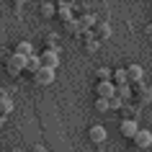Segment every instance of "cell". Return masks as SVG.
Listing matches in <instances>:
<instances>
[{
    "label": "cell",
    "instance_id": "6da1fadb",
    "mask_svg": "<svg viewBox=\"0 0 152 152\" xmlns=\"http://www.w3.org/2000/svg\"><path fill=\"white\" fill-rule=\"evenodd\" d=\"M23 67H26V57H18V54H10L5 59V64H3V70L8 72L10 77H18L23 72Z\"/></svg>",
    "mask_w": 152,
    "mask_h": 152
},
{
    "label": "cell",
    "instance_id": "7a4b0ae2",
    "mask_svg": "<svg viewBox=\"0 0 152 152\" xmlns=\"http://www.w3.org/2000/svg\"><path fill=\"white\" fill-rule=\"evenodd\" d=\"M96 96H98V98H103V101H111V98L116 96V85H113L111 80L96 83Z\"/></svg>",
    "mask_w": 152,
    "mask_h": 152
},
{
    "label": "cell",
    "instance_id": "3957f363",
    "mask_svg": "<svg viewBox=\"0 0 152 152\" xmlns=\"http://www.w3.org/2000/svg\"><path fill=\"white\" fill-rule=\"evenodd\" d=\"M88 139L93 144H103L106 139H108V132H106V126H101V124H93V126L88 129Z\"/></svg>",
    "mask_w": 152,
    "mask_h": 152
},
{
    "label": "cell",
    "instance_id": "277c9868",
    "mask_svg": "<svg viewBox=\"0 0 152 152\" xmlns=\"http://www.w3.org/2000/svg\"><path fill=\"white\" fill-rule=\"evenodd\" d=\"M124 70H126V80H129V85L144 83V70H142V64H129V67H124Z\"/></svg>",
    "mask_w": 152,
    "mask_h": 152
},
{
    "label": "cell",
    "instance_id": "5b68a950",
    "mask_svg": "<svg viewBox=\"0 0 152 152\" xmlns=\"http://www.w3.org/2000/svg\"><path fill=\"white\" fill-rule=\"evenodd\" d=\"M39 59H41V67H47V70H57V64H59V54L52 52V49H44L39 54Z\"/></svg>",
    "mask_w": 152,
    "mask_h": 152
},
{
    "label": "cell",
    "instance_id": "8992f818",
    "mask_svg": "<svg viewBox=\"0 0 152 152\" xmlns=\"http://www.w3.org/2000/svg\"><path fill=\"white\" fill-rule=\"evenodd\" d=\"M119 132H121V137H126V139H134V134L139 132V124H137L134 119H121Z\"/></svg>",
    "mask_w": 152,
    "mask_h": 152
},
{
    "label": "cell",
    "instance_id": "52a82bcc",
    "mask_svg": "<svg viewBox=\"0 0 152 152\" xmlns=\"http://www.w3.org/2000/svg\"><path fill=\"white\" fill-rule=\"evenodd\" d=\"M31 77H34V85H41V88H44V85H52V83H54V70L41 67L36 75H31Z\"/></svg>",
    "mask_w": 152,
    "mask_h": 152
},
{
    "label": "cell",
    "instance_id": "ba28073f",
    "mask_svg": "<svg viewBox=\"0 0 152 152\" xmlns=\"http://www.w3.org/2000/svg\"><path fill=\"white\" fill-rule=\"evenodd\" d=\"M54 8H57L54 16L62 18V23H67V21H72V18H75V16H72V3H70V0H62V3H57Z\"/></svg>",
    "mask_w": 152,
    "mask_h": 152
},
{
    "label": "cell",
    "instance_id": "9c48e42d",
    "mask_svg": "<svg viewBox=\"0 0 152 152\" xmlns=\"http://www.w3.org/2000/svg\"><path fill=\"white\" fill-rule=\"evenodd\" d=\"M152 144V132H147V129H139L134 134V147L137 150H147Z\"/></svg>",
    "mask_w": 152,
    "mask_h": 152
},
{
    "label": "cell",
    "instance_id": "30bf717a",
    "mask_svg": "<svg viewBox=\"0 0 152 152\" xmlns=\"http://www.w3.org/2000/svg\"><path fill=\"white\" fill-rule=\"evenodd\" d=\"M39 70H41V59H39V54L26 57V67H23V72H31V75H36Z\"/></svg>",
    "mask_w": 152,
    "mask_h": 152
},
{
    "label": "cell",
    "instance_id": "8fae6325",
    "mask_svg": "<svg viewBox=\"0 0 152 152\" xmlns=\"http://www.w3.org/2000/svg\"><path fill=\"white\" fill-rule=\"evenodd\" d=\"M77 23H80V31H93V26H96L98 21H96V16H93V13H85V16L77 18Z\"/></svg>",
    "mask_w": 152,
    "mask_h": 152
},
{
    "label": "cell",
    "instance_id": "7c38bea8",
    "mask_svg": "<svg viewBox=\"0 0 152 152\" xmlns=\"http://www.w3.org/2000/svg\"><path fill=\"white\" fill-rule=\"evenodd\" d=\"M93 36H96V41L108 39V36H111V26H108V23H96V26H93Z\"/></svg>",
    "mask_w": 152,
    "mask_h": 152
},
{
    "label": "cell",
    "instance_id": "4fadbf2b",
    "mask_svg": "<svg viewBox=\"0 0 152 152\" xmlns=\"http://www.w3.org/2000/svg\"><path fill=\"white\" fill-rule=\"evenodd\" d=\"M13 54H18V57H31V54H36V52H34L31 41H21V44H16Z\"/></svg>",
    "mask_w": 152,
    "mask_h": 152
},
{
    "label": "cell",
    "instance_id": "5bb4252c",
    "mask_svg": "<svg viewBox=\"0 0 152 152\" xmlns=\"http://www.w3.org/2000/svg\"><path fill=\"white\" fill-rule=\"evenodd\" d=\"M134 98L139 103H147L150 101V88H144V83H137L134 85Z\"/></svg>",
    "mask_w": 152,
    "mask_h": 152
},
{
    "label": "cell",
    "instance_id": "9a60e30c",
    "mask_svg": "<svg viewBox=\"0 0 152 152\" xmlns=\"http://www.w3.org/2000/svg\"><path fill=\"white\" fill-rule=\"evenodd\" d=\"M111 83H113V85H129V80H126V70H124V67L113 70V72H111Z\"/></svg>",
    "mask_w": 152,
    "mask_h": 152
},
{
    "label": "cell",
    "instance_id": "2e32d148",
    "mask_svg": "<svg viewBox=\"0 0 152 152\" xmlns=\"http://www.w3.org/2000/svg\"><path fill=\"white\" fill-rule=\"evenodd\" d=\"M116 98H121L126 103L129 98H132V85H116Z\"/></svg>",
    "mask_w": 152,
    "mask_h": 152
},
{
    "label": "cell",
    "instance_id": "e0dca14e",
    "mask_svg": "<svg viewBox=\"0 0 152 152\" xmlns=\"http://www.w3.org/2000/svg\"><path fill=\"white\" fill-rule=\"evenodd\" d=\"M39 13H41V16H44V18H52V16H54V13H57L54 3H41V5H39Z\"/></svg>",
    "mask_w": 152,
    "mask_h": 152
},
{
    "label": "cell",
    "instance_id": "ac0fdd59",
    "mask_svg": "<svg viewBox=\"0 0 152 152\" xmlns=\"http://www.w3.org/2000/svg\"><path fill=\"white\" fill-rule=\"evenodd\" d=\"M10 111H13V101H10L8 96H5V98H0V116H8Z\"/></svg>",
    "mask_w": 152,
    "mask_h": 152
},
{
    "label": "cell",
    "instance_id": "d6986e66",
    "mask_svg": "<svg viewBox=\"0 0 152 152\" xmlns=\"http://www.w3.org/2000/svg\"><path fill=\"white\" fill-rule=\"evenodd\" d=\"M111 72H113V70H108V67H98V70H96V77H98V83L111 80Z\"/></svg>",
    "mask_w": 152,
    "mask_h": 152
},
{
    "label": "cell",
    "instance_id": "ffe728a7",
    "mask_svg": "<svg viewBox=\"0 0 152 152\" xmlns=\"http://www.w3.org/2000/svg\"><path fill=\"white\" fill-rule=\"evenodd\" d=\"M64 31H67V34H83V31H80V23H77V18L67 21V23H64Z\"/></svg>",
    "mask_w": 152,
    "mask_h": 152
},
{
    "label": "cell",
    "instance_id": "44dd1931",
    "mask_svg": "<svg viewBox=\"0 0 152 152\" xmlns=\"http://www.w3.org/2000/svg\"><path fill=\"white\" fill-rule=\"evenodd\" d=\"M121 108H124V101H121V98H116V96H113L111 101H108V111H121Z\"/></svg>",
    "mask_w": 152,
    "mask_h": 152
},
{
    "label": "cell",
    "instance_id": "7402d4cb",
    "mask_svg": "<svg viewBox=\"0 0 152 152\" xmlns=\"http://www.w3.org/2000/svg\"><path fill=\"white\" fill-rule=\"evenodd\" d=\"M93 106H96V111H101V113L108 111V101H103V98H96V103H93Z\"/></svg>",
    "mask_w": 152,
    "mask_h": 152
},
{
    "label": "cell",
    "instance_id": "603a6c76",
    "mask_svg": "<svg viewBox=\"0 0 152 152\" xmlns=\"http://www.w3.org/2000/svg\"><path fill=\"white\" fill-rule=\"evenodd\" d=\"M5 96H8V93H5V90H3V88H0V98H5Z\"/></svg>",
    "mask_w": 152,
    "mask_h": 152
},
{
    "label": "cell",
    "instance_id": "cb8c5ba5",
    "mask_svg": "<svg viewBox=\"0 0 152 152\" xmlns=\"http://www.w3.org/2000/svg\"><path fill=\"white\" fill-rule=\"evenodd\" d=\"M10 152H23V150H21V147H13V150H10Z\"/></svg>",
    "mask_w": 152,
    "mask_h": 152
},
{
    "label": "cell",
    "instance_id": "d4e9b609",
    "mask_svg": "<svg viewBox=\"0 0 152 152\" xmlns=\"http://www.w3.org/2000/svg\"><path fill=\"white\" fill-rule=\"evenodd\" d=\"M3 124H5V116H0V126H3Z\"/></svg>",
    "mask_w": 152,
    "mask_h": 152
},
{
    "label": "cell",
    "instance_id": "484cf974",
    "mask_svg": "<svg viewBox=\"0 0 152 152\" xmlns=\"http://www.w3.org/2000/svg\"><path fill=\"white\" fill-rule=\"evenodd\" d=\"M0 70H3V64H0Z\"/></svg>",
    "mask_w": 152,
    "mask_h": 152
}]
</instances>
